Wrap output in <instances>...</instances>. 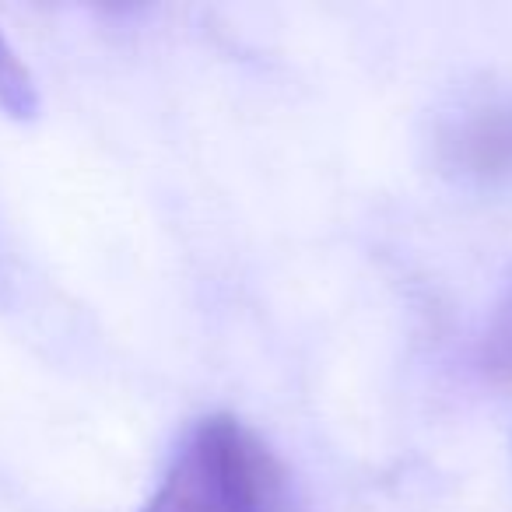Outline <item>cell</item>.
I'll return each instance as SVG.
<instances>
[{"instance_id":"6da1fadb","label":"cell","mask_w":512,"mask_h":512,"mask_svg":"<svg viewBox=\"0 0 512 512\" xmlns=\"http://www.w3.org/2000/svg\"><path fill=\"white\" fill-rule=\"evenodd\" d=\"M144 512H299L292 484L239 418H204L176 449Z\"/></svg>"},{"instance_id":"277c9868","label":"cell","mask_w":512,"mask_h":512,"mask_svg":"<svg viewBox=\"0 0 512 512\" xmlns=\"http://www.w3.org/2000/svg\"><path fill=\"white\" fill-rule=\"evenodd\" d=\"M484 358L488 369L498 379H512V285L505 292L502 306H498L495 320L488 327V344H484Z\"/></svg>"},{"instance_id":"3957f363","label":"cell","mask_w":512,"mask_h":512,"mask_svg":"<svg viewBox=\"0 0 512 512\" xmlns=\"http://www.w3.org/2000/svg\"><path fill=\"white\" fill-rule=\"evenodd\" d=\"M0 109L15 120H32L39 113V92L29 67L18 60V53L0 36Z\"/></svg>"},{"instance_id":"7a4b0ae2","label":"cell","mask_w":512,"mask_h":512,"mask_svg":"<svg viewBox=\"0 0 512 512\" xmlns=\"http://www.w3.org/2000/svg\"><path fill=\"white\" fill-rule=\"evenodd\" d=\"M460 158L477 172H509L512 169V113H491L463 127L456 141Z\"/></svg>"}]
</instances>
